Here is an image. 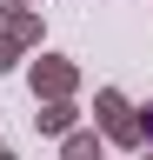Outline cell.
Segmentation results:
<instances>
[{
    "instance_id": "cell-9",
    "label": "cell",
    "mask_w": 153,
    "mask_h": 160,
    "mask_svg": "<svg viewBox=\"0 0 153 160\" xmlns=\"http://www.w3.org/2000/svg\"><path fill=\"white\" fill-rule=\"evenodd\" d=\"M0 160H13V153H7V147H0Z\"/></svg>"
},
{
    "instance_id": "cell-6",
    "label": "cell",
    "mask_w": 153,
    "mask_h": 160,
    "mask_svg": "<svg viewBox=\"0 0 153 160\" xmlns=\"http://www.w3.org/2000/svg\"><path fill=\"white\" fill-rule=\"evenodd\" d=\"M13 67H20V47H13V40L0 33V73H13Z\"/></svg>"
},
{
    "instance_id": "cell-2",
    "label": "cell",
    "mask_w": 153,
    "mask_h": 160,
    "mask_svg": "<svg viewBox=\"0 0 153 160\" xmlns=\"http://www.w3.org/2000/svg\"><path fill=\"white\" fill-rule=\"evenodd\" d=\"M27 87H33V100H40V107H47V100H73L80 67H73L67 53H40V60L27 67Z\"/></svg>"
},
{
    "instance_id": "cell-1",
    "label": "cell",
    "mask_w": 153,
    "mask_h": 160,
    "mask_svg": "<svg viewBox=\"0 0 153 160\" xmlns=\"http://www.w3.org/2000/svg\"><path fill=\"white\" fill-rule=\"evenodd\" d=\"M93 120H100L93 133H100L107 147H133V153L146 147V133H140V107H133L120 87H100V93H93Z\"/></svg>"
},
{
    "instance_id": "cell-8",
    "label": "cell",
    "mask_w": 153,
    "mask_h": 160,
    "mask_svg": "<svg viewBox=\"0 0 153 160\" xmlns=\"http://www.w3.org/2000/svg\"><path fill=\"white\" fill-rule=\"evenodd\" d=\"M140 160H153V147H140Z\"/></svg>"
},
{
    "instance_id": "cell-4",
    "label": "cell",
    "mask_w": 153,
    "mask_h": 160,
    "mask_svg": "<svg viewBox=\"0 0 153 160\" xmlns=\"http://www.w3.org/2000/svg\"><path fill=\"white\" fill-rule=\"evenodd\" d=\"M40 33H47V20L33 13V7H20V13H7V40H13L20 53H33V47H40Z\"/></svg>"
},
{
    "instance_id": "cell-5",
    "label": "cell",
    "mask_w": 153,
    "mask_h": 160,
    "mask_svg": "<svg viewBox=\"0 0 153 160\" xmlns=\"http://www.w3.org/2000/svg\"><path fill=\"white\" fill-rule=\"evenodd\" d=\"M60 160H107V140L93 133V127H73V133L60 140Z\"/></svg>"
},
{
    "instance_id": "cell-3",
    "label": "cell",
    "mask_w": 153,
    "mask_h": 160,
    "mask_svg": "<svg viewBox=\"0 0 153 160\" xmlns=\"http://www.w3.org/2000/svg\"><path fill=\"white\" fill-rule=\"evenodd\" d=\"M33 127H40V133H73V127H80V107H73V100H47V107L40 113H33Z\"/></svg>"
},
{
    "instance_id": "cell-7",
    "label": "cell",
    "mask_w": 153,
    "mask_h": 160,
    "mask_svg": "<svg viewBox=\"0 0 153 160\" xmlns=\"http://www.w3.org/2000/svg\"><path fill=\"white\" fill-rule=\"evenodd\" d=\"M20 7H27V0H0V20H7V13H20Z\"/></svg>"
}]
</instances>
